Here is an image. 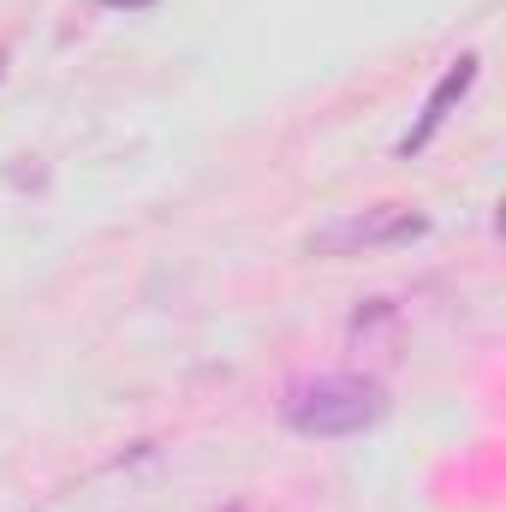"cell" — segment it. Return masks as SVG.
Masks as SVG:
<instances>
[{
	"label": "cell",
	"mask_w": 506,
	"mask_h": 512,
	"mask_svg": "<svg viewBox=\"0 0 506 512\" xmlns=\"http://www.w3.org/2000/svg\"><path fill=\"white\" fill-rule=\"evenodd\" d=\"M387 417V387L376 376H316V382L286 387L280 423L310 441H346L364 435Z\"/></svg>",
	"instance_id": "cell-1"
},
{
	"label": "cell",
	"mask_w": 506,
	"mask_h": 512,
	"mask_svg": "<svg viewBox=\"0 0 506 512\" xmlns=\"http://www.w3.org/2000/svg\"><path fill=\"white\" fill-rule=\"evenodd\" d=\"M477 72H483V60H477V54H459V60H453V66L435 78V90H429V102H423L417 126L405 131L393 149H399V155H417V149H429V137L447 126V120H453V108H459V102L477 90Z\"/></svg>",
	"instance_id": "cell-3"
},
{
	"label": "cell",
	"mask_w": 506,
	"mask_h": 512,
	"mask_svg": "<svg viewBox=\"0 0 506 512\" xmlns=\"http://www.w3.org/2000/svg\"><path fill=\"white\" fill-rule=\"evenodd\" d=\"M429 233V215L423 209H405V203H370V209H352L328 227L310 233V256H364V251H393V245H411Z\"/></svg>",
	"instance_id": "cell-2"
},
{
	"label": "cell",
	"mask_w": 506,
	"mask_h": 512,
	"mask_svg": "<svg viewBox=\"0 0 506 512\" xmlns=\"http://www.w3.org/2000/svg\"><path fill=\"white\" fill-rule=\"evenodd\" d=\"M108 12H143V6H155V0H102Z\"/></svg>",
	"instance_id": "cell-4"
},
{
	"label": "cell",
	"mask_w": 506,
	"mask_h": 512,
	"mask_svg": "<svg viewBox=\"0 0 506 512\" xmlns=\"http://www.w3.org/2000/svg\"><path fill=\"white\" fill-rule=\"evenodd\" d=\"M0 72H6V48H0Z\"/></svg>",
	"instance_id": "cell-5"
}]
</instances>
